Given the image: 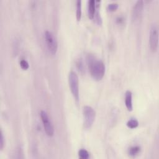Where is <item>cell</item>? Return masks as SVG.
I'll return each mask as SVG.
<instances>
[{
  "label": "cell",
  "mask_w": 159,
  "mask_h": 159,
  "mask_svg": "<svg viewBox=\"0 0 159 159\" xmlns=\"http://www.w3.org/2000/svg\"><path fill=\"white\" fill-rule=\"evenodd\" d=\"M81 1L77 0V11H76V16L77 21H80L81 18Z\"/></svg>",
  "instance_id": "8fae6325"
},
{
  "label": "cell",
  "mask_w": 159,
  "mask_h": 159,
  "mask_svg": "<svg viewBox=\"0 0 159 159\" xmlns=\"http://www.w3.org/2000/svg\"><path fill=\"white\" fill-rule=\"evenodd\" d=\"M125 104L126 106L129 111H131L133 109V94L129 90L126 91L125 93Z\"/></svg>",
  "instance_id": "ba28073f"
},
{
  "label": "cell",
  "mask_w": 159,
  "mask_h": 159,
  "mask_svg": "<svg viewBox=\"0 0 159 159\" xmlns=\"http://www.w3.org/2000/svg\"><path fill=\"white\" fill-rule=\"evenodd\" d=\"M139 126V122L136 119H130L127 122V126L130 129H135Z\"/></svg>",
  "instance_id": "7c38bea8"
},
{
  "label": "cell",
  "mask_w": 159,
  "mask_h": 159,
  "mask_svg": "<svg viewBox=\"0 0 159 159\" xmlns=\"http://www.w3.org/2000/svg\"><path fill=\"white\" fill-rule=\"evenodd\" d=\"M117 23L121 24L122 23H124V18L122 17H118L117 18Z\"/></svg>",
  "instance_id": "d6986e66"
},
{
  "label": "cell",
  "mask_w": 159,
  "mask_h": 159,
  "mask_svg": "<svg viewBox=\"0 0 159 159\" xmlns=\"http://www.w3.org/2000/svg\"><path fill=\"white\" fill-rule=\"evenodd\" d=\"M68 83L70 88L71 92L73 96L75 101L77 103L79 101V80L78 77L75 72L71 71L68 75Z\"/></svg>",
  "instance_id": "7a4b0ae2"
},
{
  "label": "cell",
  "mask_w": 159,
  "mask_h": 159,
  "mask_svg": "<svg viewBox=\"0 0 159 159\" xmlns=\"http://www.w3.org/2000/svg\"><path fill=\"white\" fill-rule=\"evenodd\" d=\"M96 12V3L95 0H89L88 1V17L93 19Z\"/></svg>",
  "instance_id": "9c48e42d"
},
{
  "label": "cell",
  "mask_w": 159,
  "mask_h": 159,
  "mask_svg": "<svg viewBox=\"0 0 159 159\" xmlns=\"http://www.w3.org/2000/svg\"><path fill=\"white\" fill-rule=\"evenodd\" d=\"M96 9H97V10H96V12H95L93 19H95L96 23L98 25H101L102 23H103V19H102L101 16L100 12V11L98 10V8H96Z\"/></svg>",
  "instance_id": "4fadbf2b"
},
{
  "label": "cell",
  "mask_w": 159,
  "mask_h": 159,
  "mask_svg": "<svg viewBox=\"0 0 159 159\" xmlns=\"http://www.w3.org/2000/svg\"><path fill=\"white\" fill-rule=\"evenodd\" d=\"M86 60L92 77L96 81L101 80L104 77L106 70V67L103 62L96 59L92 54L87 55Z\"/></svg>",
  "instance_id": "6da1fadb"
},
{
  "label": "cell",
  "mask_w": 159,
  "mask_h": 159,
  "mask_svg": "<svg viewBox=\"0 0 159 159\" xmlns=\"http://www.w3.org/2000/svg\"><path fill=\"white\" fill-rule=\"evenodd\" d=\"M118 4L116 3H111L108 4L107 10L109 11H114L118 8Z\"/></svg>",
  "instance_id": "2e32d148"
},
{
  "label": "cell",
  "mask_w": 159,
  "mask_h": 159,
  "mask_svg": "<svg viewBox=\"0 0 159 159\" xmlns=\"http://www.w3.org/2000/svg\"><path fill=\"white\" fill-rule=\"evenodd\" d=\"M40 117L42 119V121L43 123V126L45 133L49 137H52L54 134V129L53 124L49 118L48 114L45 111H40Z\"/></svg>",
  "instance_id": "8992f818"
},
{
  "label": "cell",
  "mask_w": 159,
  "mask_h": 159,
  "mask_svg": "<svg viewBox=\"0 0 159 159\" xmlns=\"http://www.w3.org/2000/svg\"><path fill=\"white\" fill-rule=\"evenodd\" d=\"M76 65H77V67L78 69L79 72H80L81 73H84L85 72L84 64L81 59H78L77 62H76Z\"/></svg>",
  "instance_id": "9a60e30c"
},
{
  "label": "cell",
  "mask_w": 159,
  "mask_h": 159,
  "mask_svg": "<svg viewBox=\"0 0 159 159\" xmlns=\"http://www.w3.org/2000/svg\"><path fill=\"white\" fill-rule=\"evenodd\" d=\"M141 151V147L138 146H135L131 147L129 149L128 154L131 157H136L140 154Z\"/></svg>",
  "instance_id": "30bf717a"
},
{
  "label": "cell",
  "mask_w": 159,
  "mask_h": 159,
  "mask_svg": "<svg viewBox=\"0 0 159 159\" xmlns=\"http://www.w3.org/2000/svg\"><path fill=\"white\" fill-rule=\"evenodd\" d=\"M20 66H21V68L23 69V70H27V69H28L29 67V63L27 62V60H26L24 59H23L20 61Z\"/></svg>",
  "instance_id": "e0dca14e"
},
{
  "label": "cell",
  "mask_w": 159,
  "mask_h": 159,
  "mask_svg": "<svg viewBox=\"0 0 159 159\" xmlns=\"http://www.w3.org/2000/svg\"><path fill=\"white\" fill-rule=\"evenodd\" d=\"M84 114V126L85 129L91 128L95 122L96 112L95 109L89 106H85L83 109Z\"/></svg>",
  "instance_id": "3957f363"
},
{
  "label": "cell",
  "mask_w": 159,
  "mask_h": 159,
  "mask_svg": "<svg viewBox=\"0 0 159 159\" xmlns=\"http://www.w3.org/2000/svg\"><path fill=\"white\" fill-rule=\"evenodd\" d=\"M149 45L152 52H155L157 51L158 46V28L155 23L152 24L150 26Z\"/></svg>",
  "instance_id": "277c9868"
},
{
  "label": "cell",
  "mask_w": 159,
  "mask_h": 159,
  "mask_svg": "<svg viewBox=\"0 0 159 159\" xmlns=\"http://www.w3.org/2000/svg\"><path fill=\"white\" fill-rule=\"evenodd\" d=\"M5 139L3 136V133L1 131V138H0V149L3 150L4 147V144H5Z\"/></svg>",
  "instance_id": "ac0fdd59"
},
{
  "label": "cell",
  "mask_w": 159,
  "mask_h": 159,
  "mask_svg": "<svg viewBox=\"0 0 159 159\" xmlns=\"http://www.w3.org/2000/svg\"><path fill=\"white\" fill-rule=\"evenodd\" d=\"M78 156L81 159H88L89 157L88 152L85 149H80L78 151Z\"/></svg>",
  "instance_id": "5bb4252c"
},
{
  "label": "cell",
  "mask_w": 159,
  "mask_h": 159,
  "mask_svg": "<svg viewBox=\"0 0 159 159\" xmlns=\"http://www.w3.org/2000/svg\"><path fill=\"white\" fill-rule=\"evenodd\" d=\"M44 37L48 49L51 54L55 55L58 49V42L56 37L50 31H45Z\"/></svg>",
  "instance_id": "5b68a950"
},
{
  "label": "cell",
  "mask_w": 159,
  "mask_h": 159,
  "mask_svg": "<svg viewBox=\"0 0 159 159\" xmlns=\"http://www.w3.org/2000/svg\"><path fill=\"white\" fill-rule=\"evenodd\" d=\"M144 7V2L142 0H138L133 6L132 11V18L134 21L140 19L142 16Z\"/></svg>",
  "instance_id": "52a82bcc"
}]
</instances>
